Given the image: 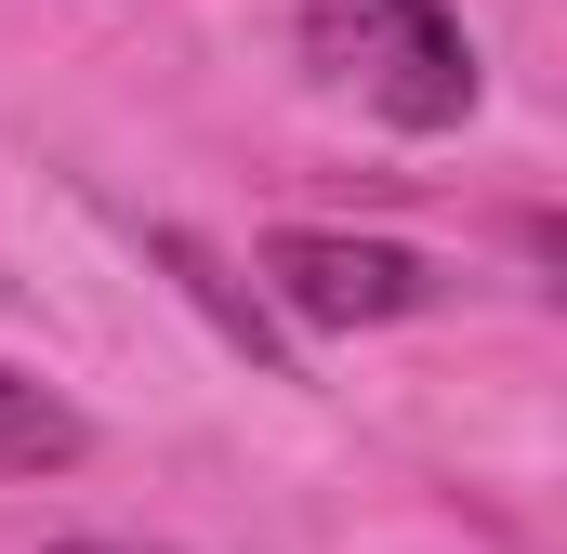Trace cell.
<instances>
[{
    "label": "cell",
    "instance_id": "6da1fadb",
    "mask_svg": "<svg viewBox=\"0 0 567 554\" xmlns=\"http://www.w3.org/2000/svg\"><path fill=\"white\" fill-rule=\"evenodd\" d=\"M303 53L357 80L396 133H462L475 120V40L449 0H303Z\"/></svg>",
    "mask_w": 567,
    "mask_h": 554
},
{
    "label": "cell",
    "instance_id": "7a4b0ae2",
    "mask_svg": "<svg viewBox=\"0 0 567 554\" xmlns=\"http://www.w3.org/2000/svg\"><path fill=\"white\" fill-rule=\"evenodd\" d=\"M449 277L396 238H343V225H278L265 238V304H290L303 330H383V317H423Z\"/></svg>",
    "mask_w": 567,
    "mask_h": 554
},
{
    "label": "cell",
    "instance_id": "3957f363",
    "mask_svg": "<svg viewBox=\"0 0 567 554\" xmlns=\"http://www.w3.org/2000/svg\"><path fill=\"white\" fill-rule=\"evenodd\" d=\"M145 252L172 265V290H185V304H198V317H212V330H225V343H238V357H251L265 383H303V370H290V343H278V317H265V290H238V277L212 265V252H198L185 225H158Z\"/></svg>",
    "mask_w": 567,
    "mask_h": 554
},
{
    "label": "cell",
    "instance_id": "277c9868",
    "mask_svg": "<svg viewBox=\"0 0 567 554\" xmlns=\"http://www.w3.org/2000/svg\"><path fill=\"white\" fill-rule=\"evenodd\" d=\"M80 449H93V422L66 410L40 370H13V357H0V475H66Z\"/></svg>",
    "mask_w": 567,
    "mask_h": 554
},
{
    "label": "cell",
    "instance_id": "5b68a950",
    "mask_svg": "<svg viewBox=\"0 0 567 554\" xmlns=\"http://www.w3.org/2000/svg\"><path fill=\"white\" fill-rule=\"evenodd\" d=\"M53 554H133V542H53Z\"/></svg>",
    "mask_w": 567,
    "mask_h": 554
}]
</instances>
